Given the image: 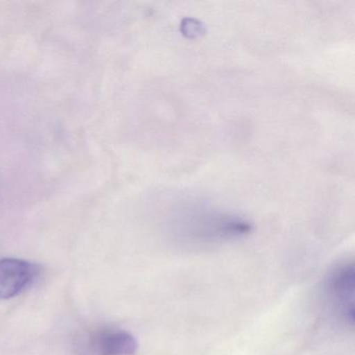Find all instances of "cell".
Returning a JSON list of instances; mask_svg holds the SVG:
<instances>
[{
	"label": "cell",
	"mask_w": 355,
	"mask_h": 355,
	"mask_svg": "<svg viewBox=\"0 0 355 355\" xmlns=\"http://www.w3.org/2000/svg\"><path fill=\"white\" fill-rule=\"evenodd\" d=\"M101 355H136L139 344L130 332L123 329H103L93 338Z\"/></svg>",
	"instance_id": "cell-4"
},
{
	"label": "cell",
	"mask_w": 355,
	"mask_h": 355,
	"mask_svg": "<svg viewBox=\"0 0 355 355\" xmlns=\"http://www.w3.org/2000/svg\"><path fill=\"white\" fill-rule=\"evenodd\" d=\"M40 273L36 263L20 259H0V299H10L26 291Z\"/></svg>",
	"instance_id": "cell-3"
},
{
	"label": "cell",
	"mask_w": 355,
	"mask_h": 355,
	"mask_svg": "<svg viewBox=\"0 0 355 355\" xmlns=\"http://www.w3.org/2000/svg\"><path fill=\"white\" fill-rule=\"evenodd\" d=\"M355 269L353 263H345L330 273L326 282V293L336 313L346 324L354 323Z\"/></svg>",
	"instance_id": "cell-2"
},
{
	"label": "cell",
	"mask_w": 355,
	"mask_h": 355,
	"mask_svg": "<svg viewBox=\"0 0 355 355\" xmlns=\"http://www.w3.org/2000/svg\"><path fill=\"white\" fill-rule=\"evenodd\" d=\"M184 230L197 240L240 238L251 232V224L238 216L226 215L205 207L189 209L184 216Z\"/></svg>",
	"instance_id": "cell-1"
}]
</instances>
